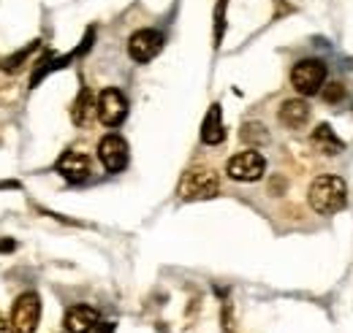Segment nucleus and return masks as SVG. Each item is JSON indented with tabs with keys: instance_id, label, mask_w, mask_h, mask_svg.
<instances>
[{
	"instance_id": "obj_5",
	"label": "nucleus",
	"mask_w": 353,
	"mask_h": 333,
	"mask_svg": "<svg viewBox=\"0 0 353 333\" xmlns=\"http://www.w3.org/2000/svg\"><path fill=\"white\" fill-rule=\"evenodd\" d=\"M95 114L106 127L123 125V120L128 117V98L123 95V89H117V87L101 89V95L95 100Z\"/></svg>"
},
{
	"instance_id": "obj_9",
	"label": "nucleus",
	"mask_w": 353,
	"mask_h": 333,
	"mask_svg": "<svg viewBox=\"0 0 353 333\" xmlns=\"http://www.w3.org/2000/svg\"><path fill=\"white\" fill-rule=\"evenodd\" d=\"M277 120H280V125L288 127V130L305 127L310 122V103L302 100V98H288V100H283V106H280V111H277Z\"/></svg>"
},
{
	"instance_id": "obj_1",
	"label": "nucleus",
	"mask_w": 353,
	"mask_h": 333,
	"mask_svg": "<svg viewBox=\"0 0 353 333\" xmlns=\"http://www.w3.org/2000/svg\"><path fill=\"white\" fill-rule=\"evenodd\" d=\"M307 201L310 208L321 217H332L337 211L348 206V184L343 176H334V173H321L312 179L307 190Z\"/></svg>"
},
{
	"instance_id": "obj_7",
	"label": "nucleus",
	"mask_w": 353,
	"mask_h": 333,
	"mask_svg": "<svg viewBox=\"0 0 353 333\" xmlns=\"http://www.w3.org/2000/svg\"><path fill=\"white\" fill-rule=\"evenodd\" d=\"M98 160L109 173H120L123 168L128 166V144H125V138L117 136V133L103 136L98 141Z\"/></svg>"
},
{
	"instance_id": "obj_3",
	"label": "nucleus",
	"mask_w": 353,
	"mask_h": 333,
	"mask_svg": "<svg viewBox=\"0 0 353 333\" xmlns=\"http://www.w3.org/2000/svg\"><path fill=\"white\" fill-rule=\"evenodd\" d=\"M326 82V63L323 60H299L294 68H291V87L299 92V95H318L321 87Z\"/></svg>"
},
{
	"instance_id": "obj_11",
	"label": "nucleus",
	"mask_w": 353,
	"mask_h": 333,
	"mask_svg": "<svg viewBox=\"0 0 353 333\" xmlns=\"http://www.w3.org/2000/svg\"><path fill=\"white\" fill-rule=\"evenodd\" d=\"M63 325H65V333H90L92 328H98V312L88 303L71 306L65 312Z\"/></svg>"
},
{
	"instance_id": "obj_19",
	"label": "nucleus",
	"mask_w": 353,
	"mask_h": 333,
	"mask_svg": "<svg viewBox=\"0 0 353 333\" xmlns=\"http://www.w3.org/2000/svg\"><path fill=\"white\" fill-rule=\"evenodd\" d=\"M0 333H14V328H11V325H8L3 317H0Z\"/></svg>"
},
{
	"instance_id": "obj_6",
	"label": "nucleus",
	"mask_w": 353,
	"mask_h": 333,
	"mask_svg": "<svg viewBox=\"0 0 353 333\" xmlns=\"http://www.w3.org/2000/svg\"><path fill=\"white\" fill-rule=\"evenodd\" d=\"M266 171V160L261 152L256 149H248V152H239L234 155L228 163H225V173L228 179L234 182H259Z\"/></svg>"
},
{
	"instance_id": "obj_4",
	"label": "nucleus",
	"mask_w": 353,
	"mask_h": 333,
	"mask_svg": "<svg viewBox=\"0 0 353 333\" xmlns=\"http://www.w3.org/2000/svg\"><path fill=\"white\" fill-rule=\"evenodd\" d=\"M39 323H41L39 292H22L11 309V328H14V333H36Z\"/></svg>"
},
{
	"instance_id": "obj_20",
	"label": "nucleus",
	"mask_w": 353,
	"mask_h": 333,
	"mask_svg": "<svg viewBox=\"0 0 353 333\" xmlns=\"http://www.w3.org/2000/svg\"><path fill=\"white\" fill-rule=\"evenodd\" d=\"M14 250V241H0V252H11Z\"/></svg>"
},
{
	"instance_id": "obj_15",
	"label": "nucleus",
	"mask_w": 353,
	"mask_h": 333,
	"mask_svg": "<svg viewBox=\"0 0 353 333\" xmlns=\"http://www.w3.org/2000/svg\"><path fill=\"white\" fill-rule=\"evenodd\" d=\"M36 49H39V41L28 43V46H25V49H19L17 54L6 57V60H3V71H6V74H17V71H19L22 65H25V60H28V57H30V54H33Z\"/></svg>"
},
{
	"instance_id": "obj_13",
	"label": "nucleus",
	"mask_w": 353,
	"mask_h": 333,
	"mask_svg": "<svg viewBox=\"0 0 353 333\" xmlns=\"http://www.w3.org/2000/svg\"><path fill=\"white\" fill-rule=\"evenodd\" d=\"M201 141H204L207 147H218V144L225 141L221 103H215V106L207 111V117H204V122H201Z\"/></svg>"
},
{
	"instance_id": "obj_12",
	"label": "nucleus",
	"mask_w": 353,
	"mask_h": 333,
	"mask_svg": "<svg viewBox=\"0 0 353 333\" xmlns=\"http://www.w3.org/2000/svg\"><path fill=\"white\" fill-rule=\"evenodd\" d=\"M310 141H312V147H315L321 155H326V158H334V155H340V152L345 149L343 138H337V133L332 130V125H326V122L312 130Z\"/></svg>"
},
{
	"instance_id": "obj_18",
	"label": "nucleus",
	"mask_w": 353,
	"mask_h": 333,
	"mask_svg": "<svg viewBox=\"0 0 353 333\" xmlns=\"http://www.w3.org/2000/svg\"><path fill=\"white\" fill-rule=\"evenodd\" d=\"M321 98H323L326 103H340V100L345 98V87L340 82L326 84V87H321Z\"/></svg>"
},
{
	"instance_id": "obj_14",
	"label": "nucleus",
	"mask_w": 353,
	"mask_h": 333,
	"mask_svg": "<svg viewBox=\"0 0 353 333\" xmlns=\"http://www.w3.org/2000/svg\"><path fill=\"white\" fill-rule=\"evenodd\" d=\"M95 114V98H92V92H90L88 87H82V92H79V98L74 100V109H71V120H74V125H88L90 117Z\"/></svg>"
},
{
	"instance_id": "obj_8",
	"label": "nucleus",
	"mask_w": 353,
	"mask_h": 333,
	"mask_svg": "<svg viewBox=\"0 0 353 333\" xmlns=\"http://www.w3.org/2000/svg\"><path fill=\"white\" fill-rule=\"evenodd\" d=\"M161 49H163V33L152 30V28L136 30L128 39V54L133 63H150L161 54Z\"/></svg>"
},
{
	"instance_id": "obj_17",
	"label": "nucleus",
	"mask_w": 353,
	"mask_h": 333,
	"mask_svg": "<svg viewBox=\"0 0 353 333\" xmlns=\"http://www.w3.org/2000/svg\"><path fill=\"white\" fill-rule=\"evenodd\" d=\"M225 8H228V0H218V6H215V49L221 46L223 33H225Z\"/></svg>"
},
{
	"instance_id": "obj_16",
	"label": "nucleus",
	"mask_w": 353,
	"mask_h": 333,
	"mask_svg": "<svg viewBox=\"0 0 353 333\" xmlns=\"http://www.w3.org/2000/svg\"><path fill=\"white\" fill-rule=\"evenodd\" d=\"M242 141L245 144H266L269 141V133L261 122H245L242 125Z\"/></svg>"
},
{
	"instance_id": "obj_10",
	"label": "nucleus",
	"mask_w": 353,
	"mask_h": 333,
	"mask_svg": "<svg viewBox=\"0 0 353 333\" xmlns=\"http://www.w3.org/2000/svg\"><path fill=\"white\" fill-rule=\"evenodd\" d=\"M54 168H57V173H60L63 179L79 184V182H85L90 176V158L82 155V152H65V155L57 160Z\"/></svg>"
},
{
	"instance_id": "obj_2",
	"label": "nucleus",
	"mask_w": 353,
	"mask_h": 333,
	"mask_svg": "<svg viewBox=\"0 0 353 333\" xmlns=\"http://www.w3.org/2000/svg\"><path fill=\"white\" fill-rule=\"evenodd\" d=\"M221 193V179L212 168L196 166L188 168L176 184V195L182 201H207V198H215Z\"/></svg>"
}]
</instances>
